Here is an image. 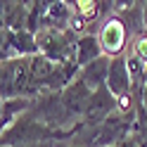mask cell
<instances>
[{
  "label": "cell",
  "mask_w": 147,
  "mask_h": 147,
  "mask_svg": "<svg viewBox=\"0 0 147 147\" xmlns=\"http://www.w3.org/2000/svg\"><path fill=\"white\" fill-rule=\"evenodd\" d=\"M0 97L3 100H14V97H29L36 100L33 90V78H31V57H17L3 62L0 71Z\"/></svg>",
  "instance_id": "6da1fadb"
},
{
  "label": "cell",
  "mask_w": 147,
  "mask_h": 147,
  "mask_svg": "<svg viewBox=\"0 0 147 147\" xmlns=\"http://www.w3.org/2000/svg\"><path fill=\"white\" fill-rule=\"evenodd\" d=\"M119 109H121V102L114 97V93L105 83V86H100L93 93V97H90L81 126H83V128H97V126H102L109 116H114Z\"/></svg>",
  "instance_id": "7a4b0ae2"
},
{
  "label": "cell",
  "mask_w": 147,
  "mask_h": 147,
  "mask_svg": "<svg viewBox=\"0 0 147 147\" xmlns=\"http://www.w3.org/2000/svg\"><path fill=\"white\" fill-rule=\"evenodd\" d=\"M107 88L114 93V97L121 102V112H131L128 100L133 95V76H131V67H128V57H114L109 64V74H107Z\"/></svg>",
  "instance_id": "3957f363"
},
{
  "label": "cell",
  "mask_w": 147,
  "mask_h": 147,
  "mask_svg": "<svg viewBox=\"0 0 147 147\" xmlns=\"http://www.w3.org/2000/svg\"><path fill=\"white\" fill-rule=\"evenodd\" d=\"M36 55H40V48L31 31L3 29V62L17 57H36Z\"/></svg>",
  "instance_id": "277c9868"
},
{
  "label": "cell",
  "mask_w": 147,
  "mask_h": 147,
  "mask_svg": "<svg viewBox=\"0 0 147 147\" xmlns=\"http://www.w3.org/2000/svg\"><path fill=\"white\" fill-rule=\"evenodd\" d=\"M109 64H112V57H100V59H95L93 64H88V67H83L78 71V78L83 81V83L93 90L100 88V86H105L107 83V74H109Z\"/></svg>",
  "instance_id": "5b68a950"
},
{
  "label": "cell",
  "mask_w": 147,
  "mask_h": 147,
  "mask_svg": "<svg viewBox=\"0 0 147 147\" xmlns=\"http://www.w3.org/2000/svg\"><path fill=\"white\" fill-rule=\"evenodd\" d=\"M29 24V3H3V29L26 31Z\"/></svg>",
  "instance_id": "8992f818"
},
{
  "label": "cell",
  "mask_w": 147,
  "mask_h": 147,
  "mask_svg": "<svg viewBox=\"0 0 147 147\" xmlns=\"http://www.w3.org/2000/svg\"><path fill=\"white\" fill-rule=\"evenodd\" d=\"M100 57H105L100 38L95 33H83L78 38V48H76V64L83 69L88 64H93L95 59H100Z\"/></svg>",
  "instance_id": "52a82bcc"
},
{
  "label": "cell",
  "mask_w": 147,
  "mask_h": 147,
  "mask_svg": "<svg viewBox=\"0 0 147 147\" xmlns=\"http://www.w3.org/2000/svg\"><path fill=\"white\" fill-rule=\"evenodd\" d=\"M31 107H33V100H29V97L3 100V109H0V126H3V131L10 128L17 119H22Z\"/></svg>",
  "instance_id": "ba28073f"
},
{
  "label": "cell",
  "mask_w": 147,
  "mask_h": 147,
  "mask_svg": "<svg viewBox=\"0 0 147 147\" xmlns=\"http://www.w3.org/2000/svg\"><path fill=\"white\" fill-rule=\"evenodd\" d=\"M22 147H64V142L52 140V142H36V145H22Z\"/></svg>",
  "instance_id": "9c48e42d"
},
{
  "label": "cell",
  "mask_w": 147,
  "mask_h": 147,
  "mask_svg": "<svg viewBox=\"0 0 147 147\" xmlns=\"http://www.w3.org/2000/svg\"><path fill=\"white\" fill-rule=\"evenodd\" d=\"M142 19H145V31H147V3L142 5Z\"/></svg>",
  "instance_id": "30bf717a"
}]
</instances>
